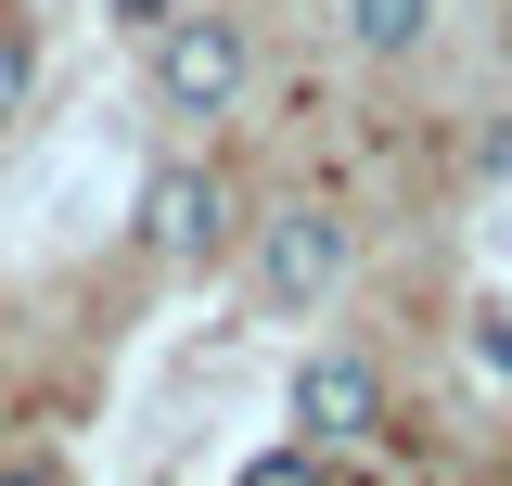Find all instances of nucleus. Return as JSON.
Masks as SVG:
<instances>
[{
  "label": "nucleus",
  "mask_w": 512,
  "mask_h": 486,
  "mask_svg": "<svg viewBox=\"0 0 512 486\" xmlns=\"http://www.w3.org/2000/svg\"><path fill=\"white\" fill-rule=\"evenodd\" d=\"M0 486H64V461H13V474H0Z\"/></svg>",
  "instance_id": "obj_9"
},
{
  "label": "nucleus",
  "mask_w": 512,
  "mask_h": 486,
  "mask_svg": "<svg viewBox=\"0 0 512 486\" xmlns=\"http://www.w3.org/2000/svg\"><path fill=\"white\" fill-rule=\"evenodd\" d=\"M256 282H269V307H282V320H308V307L346 282V218H333V205H282V218H269V243H256Z\"/></svg>",
  "instance_id": "obj_3"
},
{
  "label": "nucleus",
  "mask_w": 512,
  "mask_h": 486,
  "mask_svg": "<svg viewBox=\"0 0 512 486\" xmlns=\"http://www.w3.org/2000/svg\"><path fill=\"white\" fill-rule=\"evenodd\" d=\"M372 423H384V371L346 359V346H320V359L295 371V435H308V448H372Z\"/></svg>",
  "instance_id": "obj_4"
},
{
  "label": "nucleus",
  "mask_w": 512,
  "mask_h": 486,
  "mask_svg": "<svg viewBox=\"0 0 512 486\" xmlns=\"http://www.w3.org/2000/svg\"><path fill=\"white\" fill-rule=\"evenodd\" d=\"M487 371H512V320H487Z\"/></svg>",
  "instance_id": "obj_10"
},
{
  "label": "nucleus",
  "mask_w": 512,
  "mask_h": 486,
  "mask_svg": "<svg viewBox=\"0 0 512 486\" xmlns=\"http://www.w3.org/2000/svg\"><path fill=\"white\" fill-rule=\"evenodd\" d=\"M423 26H436V0H346V39L372 64H397V52H423Z\"/></svg>",
  "instance_id": "obj_5"
},
{
  "label": "nucleus",
  "mask_w": 512,
  "mask_h": 486,
  "mask_svg": "<svg viewBox=\"0 0 512 486\" xmlns=\"http://www.w3.org/2000/svg\"><path fill=\"white\" fill-rule=\"evenodd\" d=\"M244 486H333V448H308V435H282V448H256Z\"/></svg>",
  "instance_id": "obj_6"
},
{
  "label": "nucleus",
  "mask_w": 512,
  "mask_h": 486,
  "mask_svg": "<svg viewBox=\"0 0 512 486\" xmlns=\"http://www.w3.org/2000/svg\"><path fill=\"white\" fill-rule=\"evenodd\" d=\"M244 26H231V13H167V26H154V103H167V116H231V103H244Z\"/></svg>",
  "instance_id": "obj_1"
},
{
  "label": "nucleus",
  "mask_w": 512,
  "mask_h": 486,
  "mask_svg": "<svg viewBox=\"0 0 512 486\" xmlns=\"http://www.w3.org/2000/svg\"><path fill=\"white\" fill-rule=\"evenodd\" d=\"M218 243H231V180H218V167H154V180H141V256L205 269Z\"/></svg>",
  "instance_id": "obj_2"
},
{
  "label": "nucleus",
  "mask_w": 512,
  "mask_h": 486,
  "mask_svg": "<svg viewBox=\"0 0 512 486\" xmlns=\"http://www.w3.org/2000/svg\"><path fill=\"white\" fill-rule=\"evenodd\" d=\"M26 90H39V39L26 13H0V116H26Z\"/></svg>",
  "instance_id": "obj_7"
},
{
  "label": "nucleus",
  "mask_w": 512,
  "mask_h": 486,
  "mask_svg": "<svg viewBox=\"0 0 512 486\" xmlns=\"http://www.w3.org/2000/svg\"><path fill=\"white\" fill-rule=\"evenodd\" d=\"M167 13H180V0H116V26H141V39H154Z\"/></svg>",
  "instance_id": "obj_8"
}]
</instances>
